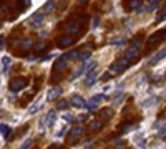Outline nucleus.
Returning a JSON list of instances; mask_svg holds the SVG:
<instances>
[{
    "label": "nucleus",
    "instance_id": "obj_20",
    "mask_svg": "<svg viewBox=\"0 0 166 149\" xmlns=\"http://www.w3.org/2000/svg\"><path fill=\"white\" fill-rule=\"evenodd\" d=\"M110 43H111V45H116V46H121V45L126 43V40H124L123 36H113V38L110 40Z\"/></svg>",
    "mask_w": 166,
    "mask_h": 149
},
{
    "label": "nucleus",
    "instance_id": "obj_31",
    "mask_svg": "<svg viewBox=\"0 0 166 149\" xmlns=\"http://www.w3.org/2000/svg\"><path fill=\"white\" fill-rule=\"evenodd\" d=\"M40 106H42V101H37L35 104H32V106H30V109H28V111H30V113H37V111L40 109Z\"/></svg>",
    "mask_w": 166,
    "mask_h": 149
},
{
    "label": "nucleus",
    "instance_id": "obj_29",
    "mask_svg": "<svg viewBox=\"0 0 166 149\" xmlns=\"http://www.w3.org/2000/svg\"><path fill=\"white\" fill-rule=\"evenodd\" d=\"M32 144H33V139H32V138H28V139H25V141L22 143V146H20V148H22V149H28V148L32 146Z\"/></svg>",
    "mask_w": 166,
    "mask_h": 149
},
{
    "label": "nucleus",
    "instance_id": "obj_18",
    "mask_svg": "<svg viewBox=\"0 0 166 149\" xmlns=\"http://www.w3.org/2000/svg\"><path fill=\"white\" fill-rule=\"evenodd\" d=\"M123 99H124V93L123 91H116L115 93V99H113V106H118Z\"/></svg>",
    "mask_w": 166,
    "mask_h": 149
},
{
    "label": "nucleus",
    "instance_id": "obj_23",
    "mask_svg": "<svg viewBox=\"0 0 166 149\" xmlns=\"http://www.w3.org/2000/svg\"><path fill=\"white\" fill-rule=\"evenodd\" d=\"M111 114H113V109H110V108H103V109H101V118H103V119H110V118H111Z\"/></svg>",
    "mask_w": 166,
    "mask_h": 149
},
{
    "label": "nucleus",
    "instance_id": "obj_26",
    "mask_svg": "<svg viewBox=\"0 0 166 149\" xmlns=\"http://www.w3.org/2000/svg\"><path fill=\"white\" fill-rule=\"evenodd\" d=\"M78 50H73V52H70V53H67V55H65V57H67V60L68 62H70V60H77L78 58Z\"/></svg>",
    "mask_w": 166,
    "mask_h": 149
},
{
    "label": "nucleus",
    "instance_id": "obj_25",
    "mask_svg": "<svg viewBox=\"0 0 166 149\" xmlns=\"http://www.w3.org/2000/svg\"><path fill=\"white\" fill-rule=\"evenodd\" d=\"M141 3H143L141 0H130V2H128V7H130V8H140Z\"/></svg>",
    "mask_w": 166,
    "mask_h": 149
},
{
    "label": "nucleus",
    "instance_id": "obj_9",
    "mask_svg": "<svg viewBox=\"0 0 166 149\" xmlns=\"http://www.w3.org/2000/svg\"><path fill=\"white\" fill-rule=\"evenodd\" d=\"M165 58H166V46H163L160 52H158V53L155 55V57H153V58L150 60V65L153 66V65H156V63H160L161 60H165Z\"/></svg>",
    "mask_w": 166,
    "mask_h": 149
},
{
    "label": "nucleus",
    "instance_id": "obj_27",
    "mask_svg": "<svg viewBox=\"0 0 166 149\" xmlns=\"http://www.w3.org/2000/svg\"><path fill=\"white\" fill-rule=\"evenodd\" d=\"M91 99H93L95 103L98 104V103H101L103 99H108V96H106V94H95V96L91 98Z\"/></svg>",
    "mask_w": 166,
    "mask_h": 149
},
{
    "label": "nucleus",
    "instance_id": "obj_32",
    "mask_svg": "<svg viewBox=\"0 0 166 149\" xmlns=\"http://www.w3.org/2000/svg\"><path fill=\"white\" fill-rule=\"evenodd\" d=\"M90 128L93 129V131H98V129L101 128V123H100V121H91V123H90Z\"/></svg>",
    "mask_w": 166,
    "mask_h": 149
},
{
    "label": "nucleus",
    "instance_id": "obj_15",
    "mask_svg": "<svg viewBox=\"0 0 166 149\" xmlns=\"http://www.w3.org/2000/svg\"><path fill=\"white\" fill-rule=\"evenodd\" d=\"M55 121H57V111L52 109V111H48V113H47V124H48V126H53Z\"/></svg>",
    "mask_w": 166,
    "mask_h": 149
},
{
    "label": "nucleus",
    "instance_id": "obj_5",
    "mask_svg": "<svg viewBox=\"0 0 166 149\" xmlns=\"http://www.w3.org/2000/svg\"><path fill=\"white\" fill-rule=\"evenodd\" d=\"M83 134V128L82 126H75V128H72V131H70V144H75L78 141V139L82 138Z\"/></svg>",
    "mask_w": 166,
    "mask_h": 149
},
{
    "label": "nucleus",
    "instance_id": "obj_30",
    "mask_svg": "<svg viewBox=\"0 0 166 149\" xmlns=\"http://www.w3.org/2000/svg\"><path fill=\"white\" fill-rule=\"evenodd\" d=\"M0 131H2V134H4V138L7 139V136H8V133H10V128L5 126V124H0Z\"/></svg>",
    "mask_w": 166,
    "mask_h": 149
},
{
    "label": "nucleus",
    "instance_id": "obj_2",
    "mask_svg": "<svg viewBox=\"0 0 166 149\" xmlns=\"http://www.w3.org/2000/svg\"><path fill=\"white\" fill-rule=\"evenodd\" d=\"M140 48H141V43L138 40H135L133 43H131V46L126 50V55H124V58H128V60H135L138 55H140Z\"/></svg>",
    "mask_w": 166,
    "mask_h": 149
},
{
    "label": "nucleus",
    "instance_id": "obj_28",
    "mask_svg": "<svg viewBox=\"0 0 166 149\" xmlns=\"http://www.w3.org/2000/svg\"><path fill=\"white\" fill-rule=\"evenodd\" d=\"M83 73H85V71H83V66L77 68V71H75V73L72 75V76H70V80H72V81H73V80H77V78L80 76V75H83Z\"/></svg>",
    "mask_w": 166,
    "mask_h": 149
},
{
    "label": "nucleus",
    "instance_id": "obj_49",
    "mask_svg": "<svg viewBox=\"0 0 166 149\" xmlns=\"http://www.w3.org/2000/svg\"><path fill=\"white\" fill-rule=\"evenodd\" d=\"M165 76H166V71H165Z\"/></svg>",
    "mask_w": 166,
    "mask_h": 149
},
{
    "label": "nucleus",
    "instance_id": "obj_13",
    "mask_svg": "<svg viewBox=\"0 0 166 149\" xmlns=\"http://www.w3.org/2000/svg\"><path fill=\"white\" fill-rule=\"evenodd\" d=\"M55 5H57V2H55V0H47V3L43 5L42 12H43L45 15H48V13H50V12H52L53 8H55Z\"/></svg>",
    "mask_w": 166,
    "mask_h": 149
},
{
    "label": "nucleus",
    "instance_id": "obj_12",
    "mask_svg": "<svg viewBox=\"0 0 166 149\" xmlns=\"http://www.w3.org/2000/svg\"><path fill=\"white\" fill-rule=\"evenodd\" d=\"M10 63H12V57H8V55H7V57L2 58V65H4L2 73H4V75H8V71H10V70H8V68H10Z\"/></svg>",
    "mask_w": 166,
    "mask_h": 149
},
{
    "label": "nucleus",
    "instance_id": "obj_22",
    "mask_svg": "<svg viewBox=\"0 0 166 149\" xmlns=\"http://www.w3.org/2000/svg\"><path fill=\"white\" fill-rule=\"evenodd\" d=\"M93 68H96V62L91 60V62H88V63H85V65H83V71L87 73V71H90V70H93Z\"/></svg>",
    "mask_w": 166,
    "mask_h": 149
},
{
    "label": "nucleus",
    "instance_id": "obj_46",
    "mask_svg": "<svg viewBox=\"0 0 166 149\" xmlns=\"http://www.w3.org/2000/svg\"><path fill=\"white\" fill-rule=\"evenodd\" d=\"M4 40H5V38H4V36H0V48H4Z\"/></svg>",
    "mask_w": 166,
    "mask_h": 149
},
{
    "label": "nucleus",
    "instance_id": "obj_4",
    "mask_svg": "<svg viewBox=\"0 0 166 149\" xmlns=\"http://www.w3.org/2000/svg\"><path fill=\"white\" fill-rule=\"evenodd\" d=\"M96 78H98V71L96 70H90V71L85 73V86H93L96 83Z\"/></svg>",
    "mask_w": 166,
    "mask_h": 149
},
{
    "label": "nucleus",
    "instance_id": "obj_48",
    "mask_svg": "<svg viewBox=\"0 0 166 149\" xmlns=\"http://www.w3.org/2000/svg\"><path fill=\"white\" fill-rule=\"evenodd\" d=\"M85 2H87V0H78V3H80V5H83Z\"/></svg>",
    "mask_w": 166,
    "mask_h": 149
},
{
    "label": "nucleus",
    "instance_id": "obj_45",
    "mask_svg": "<svg viewBox=\"0 0 166 149\" xmlns=\"http://www.w3.org/2000/svg\"><path fill=\"white\" fill-rule=\"evenodd\" d=\"M52 57H53V55H48V57H45L42 62H48V60H52Z\"/></svg>",
    "mask_w": 166,
    "mask_h": 149
},
{
    "label": "nucleus",
    "instance_id": "obj_41",
    "mask_svg": "<svg viewBox=\"0 0 166 149\" xmlns=\"http://www.w3.org/2000/svg\"><path fill=\"white\" fill-rule=\"evenodd\" d=\"M43 46H45L43 43H38V45H37V52H40V50H43Z\"/></svg>",
    "mask_w": 166,
    "mask_h": 149
},
{
    "label": "nucleus",
    "instance_id": "obj_6",
    "mask_svg": "<svg viewBox=\"0 0 166 149\" xmlns=\"http://www.w3.org/2000/svg\"><path fill=\"white\" fill-rule=\"evenodd\" d=\"M70 104H72L73 108L80 109V108H83V106H85V99H83L78 93H75V94H72V98H70Z\"/></svg>",
    "mask_w": 166,
    "mask_h": 149
},
{
    "label": "nucleus",
    "instance_id": "obj_50",
    "mask_svg": "<svg viewBox=\"0 0 166 149\" xmlns=\"http://www.w3.org/2000/svg\"><path fill=\"white\" fill-rule=\"evenodd\" d=\"M0 25H2V23H0Z\"/></svg>",
    "mask_w": 166,
    "mask_h": 149
},
{
    "label": "nucleus",
    "instance_id": "obj_1",
    "mask_svg": "<svg viewBox=\"0 0 166 149\" xmlns=\"http://www.w3.org/2000/svg\"><path fill=\"white\" fill-rule=\"evenodd\" d=\"M128 66H130V60H128V58H121L120 62L113 63V65L110 66V73H115V75H118V73H123Z\"/></svg>",
    "mask_w": 166,
    "mask_h": 149
},
{
    "label": "nucleus",
    "instance_id": "obj_39",
    "mask_svg": "<svg viewBox=\"0 0 166 149\" xmlns=\"http://www.w3.org/2000/svg\"><path fill=\"white\" fill-rule=\"evenodd\" d=\"M160 138L166 139V129H161V131H160Z\"/></svg>",
    "mask_w": 166,
    "mask_h": 149
},
{
    "label": "nucleus",
    "instance_id": "obj_16",
    "mask_svg": "<svg viewBox=\"0 0 166 149\" xmlns=\"http://www.w3.org/2000/svg\"><path fill=\"white\" fill-rule=\"evenodd\" d=\"M158 101H160V96H156V98H153V96H151L150 99H146V101H143V103H141V108H150V106L156 104Z\"/></svg>",
    "mask_w": 166,
    "mask_h": 149
},
{
    "label": "nucleus",
    "instance_id": "obj_42",
    "mask_svg": "<svg viewBox=\"0 0 166 149\" xmlns=\"http://www.w3.org/2000/svg\"><path fill=\"white\" fill-rule=\"evenodd\" d=\"M115 144H116V146H123V141H121V139H116V141H115Z\"/></svg>",
    "mask_w": 166,
    "mask_h": 149
},
{
    "label": "nucleus",
    "instance_id": "obj_19",
    "mask_svg": "<svg viewBox=\"0 0 166 149\" xmlns=\"http://www.w3.org/2000/svg\"><path fill=\"white\" fill-rule=\"evenodd\" d=\"M83 108H87L90 113H95L96 111V103H95L93 99H88V101H85V106Z\"/></svg>",
    "mask_w": 166,
    "mask_h": 149
},
{
    "label": "nucleus",
    "instance_id": "obj_43",
    "mask_svg": "<svg viewBox=\"0 0 166 149\" xmlns=\"http://www.w3.org/2000/svg\"><path fill=\"white\" fill-rule=\"evenodd\" d=\"M40 36H42V38H45V36H48V31H45V30H43V31H40Z\"/></svg>",
    "mask_w": 166,
    "mask_h": 149
},
{
    "label": "nucleus",
    "instance_id": "obj_37",
    "mask_svg": "<svg viewBox=\"0 0 166 149\" xmlns=\"http://www.w3.org/2000/svg\"><path fill=\"white\" fill-rule=\"evenodd\" d=\"M136 144L141 146V148H145V146H146V143H145V139H143V138H141V141H136Z\"/></svg>",
    "mask_w": 166,
    "mask_h": 149
},
{
    "label": "nucleus",
    "instance_id": "obj_3",
    "mask_svg": "<svg viewBox=\"0 0 166 149\" xmlns=\"http://www.w3.org/2000/svg\"><path fill=\"white\" fill-rule=\"evenodd\" d=\"M45 13H43V12H35V13H33V15L30 17V20H28V25L32 27V28H38V27L42 25V23H43V20H45Z\"/></svg>",
    "mask_w": 166,
    "mask_h": 149
},
{
    "label": "nucleus",
    "instance_id": "obj_8",
    "mask_svg": "<svg viewBox=\"0 0 166 149\" xmlns=\"http://www.w3.org/2000/svg\"><path fill=\"white\" fill-rule=\"evenodd\" d=\"M63 93V90L60 86H53V88H50L48 90V93H47V99L48 101H53V99H57L60 94Z\"/></svg>",
    "mask_w": 166,
    "mask_h": 149
},
{
    "label": "nucleus",
    "instance_id": "obj_47",
    "mask_svg": "<svg viewBox=\"0 0 166 149\" xmlns=\"http://www.w3.org/2000/svg\"><path fill=\"white\" fill-rule=\"evenodd\" d=\"M150 3H158V2H161V0H148Z\"/></svg>",
    "mask_w": 166,
    "mask_h": 149
},
{
    "label": "nucleus",
    "instance_id": "obj_14",
    "mask_svg": "<svg viewBox=\"0 0 166 149\" xmlns=\"http://www.w3.org/2000/svg\"><path fill=\"white\" fill-rule=\"evenodd\" d=\"M72 43H73V36L68 35V36H63L62 40L58 41V46H60V48H67V46H70Z\"/></svg>",
    "mask_w": 166,
    "mask_h": 149
},
{
    "label": "nucleus",
    "instance_id": "obj_34",
    "mask_svg": "<svg viewBox=\"0 0 166 149\" xmlns=\"http://www.w3.org/2000/svg\"><path fill=\"white\" fill-rule=\"evenodd\" d=\"M98 25H100V15H95V17H93V23H91V28L95 30Z\"/></svg>",
    "mask_w": 166,
    "mask_h": 149
},
{
    "label": "nucleus",
    "instance_id": "obj_33",
    "mask_svg": "<svg viewBox=\"0 0 166 149\" xmlns=\"http://www.w3.org/2000/svg\"><path fill=\"white\" fill-rule=\"evenodd\" d=\"M65 133H67V126H63L62 129H58L57 133H55V138H58V139H60V138H62V136H63Z\"/></svg>",
    "mask_w": 166,
    "mask_h": 149
},
{
    "label": "nucleus",
    "instance_id": "obj_21",
    "mask_svg": "<svg viewBox=\"0 0 166 149\" xmlns=\"http://www.w3.org/2000/svg\"><path fill=\"white\" fill-rule=\"evenodd\" d=\"M68 108H70V101H67V99H60L58 101V109L60 111H67Z\"/></svg>",
    "mask_w": 166,
    "mask_h": 149
},
{
    "label": "nucleus",
    "instance_id": "obj_10",
    "mask_svg": "<svg viewBox=\"0 0 166 149\" xmlns=\"http://www.w3.org/2000/svg\"><path fill=\"white\" fill-rule=\"evenodd\" d=\"M67 63H68L67 57H60L57 62H55V66H53V70H55V71H62L63 68L67 66Z\"/></svg>",
    "mask_w": 166,
    "mask_h": 149
},
{
    "label": "nucleus",
    "instance_id": "obj_36",
    "mask_svg": "<svg viewBox=\"0 0 166 149\" xmlns=\"http://www.w3.org/2000/svg\"><path fill=\"white\" fill-rule=\"evenodd\" d=\"M163 20H166V10H163L160 15H158V22H163Z\"/></svg>",
    "mask_w": 166,
    "mask_h": 149
},
{
    "label": "nucleus",
    "instance_id": "obj_40",
    "mask_svg": "<svg viewBox=\"0 0 166 149\" xmlns=\"http://www.w3.org/2000/svg\"><path fill=\"white\" fill-rule=\"evenodd\" d=\"M38 123H40V124H38V128H40L42 131H43V128H45V123H43V119H40V121H38Z\"/></svg>",
    "mask_w": 166,
    "mask_h": 149
},
{
    "label": "nucleus",
    "instance_id": "obj_44",
    "mask_svg": "<svg viewBox=\"0 0 166 149\" xmlns=\"http://www.w3.org/2000/svg\"><path fill=\"white\" fill-rule=\"evenodd\" d=\"M110 78V73H105L103 76H101V80H103V81H106V80H108Z\"/></svg>",
    "mask_w": 166,
    "mask_h": 149
},
{
    "label": "nucleus",
    "instance_id": "obj_38",
    "mask_svg": "<svg viewBox=\"0 0 166 149\" xmlns=\"http://www.w3.org/2000/svg\"><path fill=\"white\" fill-rule=\"evenodd\" d=\"M63 119H65V121H73V116H72V114H65Z\"/></svg>",
    "mask_w": 166,
    "mask_h": 149
},
{
    "label": "nucleus",
    "instance_id": "obj_24",
    "mask_svg": "<svg viewBox=\"0 0 166 149\" xmlns=\"http://www.w3.org/2000/svg\"><path fill=\"white\" fill-rule=\"evenodd\" d=\"M90 57H91V52H90V50H87V52H83V53H78V60H82V62L90 60Z\"/></svg>",
    "mask_w": 166,
    "mask_h": 149
},
{
    "label": "nucleus",
    "instance_id": "obj_35",
    "mask_svg": "<svg viewBox=\"0 0 166 149\" xmlns=\"http://www.w3.org/2000/svg\"><path fill=\"white\" fill-rule=\"evenodd\" d=\"M78 121H80V123H83V121H87V119H88V114H85V113H83V114H80V116H78Z\"/></svg>",
    "mask_w": 166,
    "mask_h": 149
},
{
    "label": "nucleus",
    "instance_id": "obj_17",
    "mask_svg": "<svg viewBox=\"0 0 166 149\" xmlns=\"http://www.w3.org/2000/svg\"><path fill=\"white\" fill-rule=\"evenodd\" d=\"M32 45H33V40H32L30 36H27V38H23V40L20 41V48L22 50H27V48H30Z\"/></svg>",
    "mask_w": 166,
    "mask_h": 149
},
{
    "label": "nucleus",
    "instance_id": "obj_11",
    "mask_svg": "<svg viewBox=\"0 0 166 149\" xmlns=\"http://www.w3.org/2000/svg\"><path fill=\"white\" fill-rule=\"evenodd\" d=\"M80 27H82V20H77V22H72L70 25L67 27V31L72 35V33H77L78 30H80Z\"/></svg>",
    "mask_w": 166,
    "mask_h": 149
},
{
    "label": "nucleus",
    "instance_id": "obj_7",
    "mask_svg": "<svg viewBox=\"0 0 166 149\" xmlns=\"http://www.w3.org/2000/svg\"><path fill=\"white\" fill-rule=\"evenodd\" d=\"M27 80L25 78H18V80H13L10 85V90L12 91H20V90H23V88H27Z\"/></svg>",
    "mask_w": 166,
    "mask_h": 149
}]
</instances>
